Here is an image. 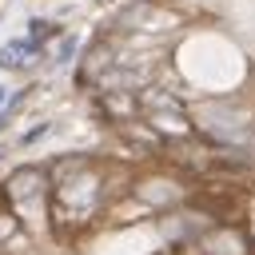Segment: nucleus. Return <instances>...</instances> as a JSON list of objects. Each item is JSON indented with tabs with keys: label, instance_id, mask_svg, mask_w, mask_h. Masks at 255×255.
<instances>
[{
	"label": "nucleus",
	"instance_id": "1",
	"mask_svg": "<svg viewBox=\"0 0 255 255\" xmlns=\"http://www.w3.org/2000/svg\"><path fill=\"white\" fill-rule=\"evenodd\" d=\"M112 112L175 167L255 175V0H143Z\"/></svg>",
	"mask_w": 255,
	"mask_h": 255
}]
</instances>
